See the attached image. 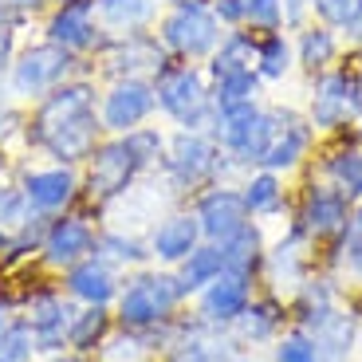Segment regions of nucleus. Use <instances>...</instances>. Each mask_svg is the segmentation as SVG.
Returning <instances> with one entry per match:
<instances>
[{"label":"nucleus","mask_w":362,"mask_h":362,"mask_svg":"<svg viewBox=\"0 0 362 362\" xmlns=\"http://www.w3.org/2000/svg\"><path fill=\"white\" fill-rule=\"evenodd\" d=\"M99 83L95 75H75L32 103L24 127V146L47 154L55 165H83L107 138L99 122Z\"/></svg>","instance_id":"nucleus-1"},{"label":"nucleus","mask_w":362,"mask_h":362,"mask_svg":"<svg viewBox=\"0 0 362 362\" xmlns=\"http://www.w3.org/2000/svg\"><path fill=\"white\" fill-rule=\"evenodd\" d=\"M165 154V130L158 127H138L127 134H107L95 154L83 162V193L79 201H87L95 213L110 209L115 201H122L138 181L150 170L162 165Z\"/></svg>","instance_id":"nucleus-2"},{"label":"nucleus","mask_w":362,"mask_h":362,"mask_svg":"<svg viewBox=\"0 0 362 362\" xmlns=\"http://www.w3.org/2000/svg\"><path fill=\"white\" fill-rule=\"evenodd\" d=\"M308 122L319 138L343 134L362 122V47H346L335 67L308 79Z\"/></svg>","instance_id":"nucleus-3"},{"label":"nucleus","mask_w":362,"mask_h":362,"mask_svg":"<svg viewBox=\"0 0 362 362\" xmlns=\"http://www.w3.org/2000/svg\"><path fill=\"white\" fill-rule=\"evenodd\" d=\"M158 170L177 197H193L205 185L228 181L236 173L209 130H173V134H165V154Z\"/></svg>","instance_id":"nucleus-4"},{"label":"nucleus","mask_w":362,"mask_h":362,"mask_svg":"<svg viewBox=\"0 0 362 362\" xmlns=\"http://www.w3.org/2000/svg\"><path fill=\"white\" fill-rule=\"evenodd\" d=\"M276 127H280V118H276L272 103H236V107H225L213 115L209 134L225 150V158L233 162L236 173H252L264 165Z\"/></svg>","instance_id":"nucleus-5"},{"label":"nucleus","mask_w":362,"mask_h":362,"mask_svg":"<svg viewBox=\"0 0 362 362\" xmlns=\"http://www.w3.org/2000/svg\"><path fill=\"white\" fill-rule=\"evenodd\" d=\"M185 296L177 288L173 268H138L130 272L127 288H118L115 323L127 331H158L181 311Z\"/></svg>","instance_id":"nucleus-6"},{"label":"nucleus","mask_w":362,"mask_h":362,"mask_svg":"<svg viewBox=\"0 0 362 362\" xmlns=\"http://www.w3.org/2000/svg\"><path fill=\"white\" fill-rule=\"evenodd\" d=\"M154 95L158 110L170 118L177 130H209L213 127V95H209V75L201 64H181L170 59L154 75Z\"/></svg>","instance_id":"nucleus-7"},{"label":"nucleus","mask_w":362,"mask_h":362,"mask_svg":"<svg viewBox=\"0 0 362 362\" xmlns=\"http://www.w3.org/2000/svg\"><path fill=\"white\" fill-rule=\"evenodd\" d=\"M162 47L170 52V59H181V64H205L209 55L217 52L221 36L228 28L217 20L213 4H181V8H170L158 16L154 24Z\"/></svg>","instance_id":"nucleus-8"},{"label":"nucleus","mask_w":362,"mask_h":362,"mask_svg":"<svg viewBox=\"0 0 362 362\" xmlns=\"http://www.w3.org/2000/svg\"><path fill=\"white\" fill-rule=\"evenodd\" d=\"M83 64H87V59L64 52V47L52 44V40H40V44H32V47H20L16 59H12V67H8L12 99L40 103L47 90H55L59 83L75 79V75H87Z\"/></svg>","instance_id":"nucleus-9"},{"label":"nucleus","mask_w":362,"mask_h":362,"mask_svg":"<svg viewBox=\"0 0 362 362\" xmlns=\"http://www.w3.org/2000/svg\"><path fill=\"white\" fill-rule=\"evenodd\" d=\"M351 205L354 201H346L327 181L303 173V185H299L296 205H291V225L308 236L315 248H323L346 233V225H351Z\"/></svg>","instance_id":"nucleus-10"},{"label":"nucleus","mask_w":362,"mask_h":362,"mask_svg":"<svg viewBox=\"0 0 362 362\" xmlns=\"http://www.w3.org/2000/svg\"><path fill=\"white\" fill-rule=\"evenodd\" d=\"M150 335L158 343L162 362H221L236 351L225 327H213L197 315H173Z\"/></svg>","instance_id":"nucleus-11"},{"label":"nucleus","mask_w":362,"mask_h":362,"mask_svg":"<svg viewBox=\"0 0 362 362\" xmlns=\"http://www.w3.org/2000/svg\"><path fill=\"white\" fill-rule=\"evenodd\" d=\"M170 64V52L162 47L158 32H127V36H107V44L95 55V71L103 79H154Z\"/></svg>","instance_id":"nucleus-12"},{"label":"nucleus","mask_w":362,"mask_h":362,"mask_svg":"<svg viewBox=\"0 0 362 362\" xmlns=\"http://www.w3.org/2000/svg\"><path fill=\"white\" fill-rule=\"evenodd\" d=\"M319 272V248L311 245L308 236L299 233L296 225H288V233L268 245V256H264V276L260 284L280 299H291L303 284Z\"/></svg>","instance_id":"nucleus-13"},{"label":"nucleus","mask_w":362,"mask_h":362,"mask_svg":"<svg viewBox=\"0 0 362 362\" xmlns=\"http://www.w3.org/2000/svg\"><path fill=\"white\" fill-rule=\"evenodd\" d=\"M44 40L59 44L64 52L79 55V59L99 55V47L107 44V32L99 24L95 0H55L44 20Z\"/></svg>","instance_id":"nucleus-14"},{"label":"nucleus","mask_w":362,"mask_h":362,"mask_svg":"<svg viewBox=\"0 0 362 362\" xmlns=\"http://www.w3.org/2000/svg\"><path fill=\"white\" fill-rule=\"evenodd\" d=\"M158 115L154 79H110L99 90V122L107 134H127Z\"/></svg>","instance_id":"nucleus-15"},{"label":"nucleus","mask_w":362,"mask_h":362,"mask_svg":"<svg viewBox=\"0 0 362 362\" xmlns=\"http://www.w3.org/2000/svg\"><path fill=\"white\" fill-rule=\"evenodd\" d=\"M272 107H276L280 127H276V138H272L260 170H272V173H280V177H291V173L308 170L311 154H315V146H319V134H315V127L308 122V115H299L296 107H280V103H272Z\"/></svg>","instance_id":"nucleus-16"},{"label":"nucleus","mask_w":362,"mask_h":362,"mask_svg":"<svg viewBox=\"0 0 362 362\" xmlns=\"http://www.w3.org/2000/svg\"><path fill=\"white\" fill-rule=\"evenodd\" d=\"M16 185L24 189L32 213H40V217H59V213H67L79 201L83 173H79V165H40V170L24 165Z\"/></svg>","instance_id":"nucleus-17"},{"label":"nucleus","mask_w":362,"mask_h":362,"mask_svg":"<svg viewBox=\"0 0 362 362\" xmlns=\"http://www.w3.org/2000/svg\"><path fill=\"white\" fill-rule=\"evenodd\" d=\"M189 209L201 225V240H213V245L228 240L233 233H240V228L252 221L248 217V205H245V193H240V185H233V181L205 185L201 193H193Z\"/></svg>","instance_id":"nucleus-18"},{"label":"nucleus","mask_w":362,"mask_h":362,"mask_svg":"<svg viewBox=\"0 0 362 362\" xmlns=\"http://www.w3.org/2000/svg\"><path fill=\"white\" fill-rule=\"evenodd\" d=\"M75 299L67 291H55V288H40V291H28L20 299V319L32 327L36 335L40 354H52V351H64L67 346V327L75 319Z\"/></svg>","instance_id":"nucleus-19"},{"label":"nucleus","mask_w":362,"mask_h":362,"mask_svg":"<svg viewBox=\"0 0 362 362\" xmlns=\"http://www.w3.org/2000/svg\"><path fill=\"white\" fill-rule=\"evenodd\" d=\"M288 327H291L288 299L264 291V296H252V303L228 323V339H233L236 351H256V346H272Z\"/></svg>","instance_id":"nucleus-20"},{"label":"nucleus","mask_w":362,"mask_h":362,"mask_svg":"<svg viewBox=\"0 0 362 362\" xmlns=\"http://www.w3.org/2000/svg\"><path fill=\"white\" fill-rule=\"evenodd\" d=\"M95 236H99V228L90 225L87 213H71V209H67V213L47 221L44 245H40V260L52 272H67L71 264H79L83 256L95 252Z\"/></svg>","instance_id":"nucleus-21"},{"label":"nucleus","mask_w":362,"mask_h":362,"mask_svg":"<svg viewBox=\"0 0 362 362\" xmlns=\"http://www.w3.org/2000/svg\"><path fill=\"white\" fill-rule=\"evenodd\" d=\"M252 296H256V280H248V276H240V272H228L225 268L217 280L205 284V288L193 296V299H197V303H193V315L228 331V323H233V319L252 303Z\"/></svg>","instance_id":"nucleus-22"},{"label":"nucleus","mask_w":362,"mask_h":362,"mask_svg":"<svg viewBox=\"0 0 362 362\" xmlns=\"http://www.w3.org/2000/svg\"><path fill=\"white\" fill-rule=\"evenodd\" d=\"M362 303L354 291H346V299L339 303L319 327H311L308 335L319 351V362H351V354L358 351V323H362ZM303 331V327H299Z\"/></svg>","instance_id":"nucleus-23"},{"label":"nucleus","mask_w":362,"mask_h":362,"mask_svg":"<svg viewBox=\"0 0 362 362\" xmlns=\"http://www.w3.org/2000/svg\"><path fill=\"white\" fill-rule=\"evenodd\" d=\"M118 288H122L118 284V268H110L95 252L83 256L79 264H71L64 272V291L75 303H83V308H110L118 299Z\"/></svg>","instance_id":"nucleus-24"},{"label":"nucleus","mask_w":362,"mask_h":362,"mask_svg":"<svg viewBox=\"0 0 362 362\" xmlns=\"http://www.w3.org/2000/svg\"><path fill=\"white\" fill-rule=\"evenodd\" d=\"M146 245H150V256H154L158 264L177 268V264L201 245V225H197V217H193V209H170V213L154 225V233H150Z\"/></svg>","instance_id":"nucleus-25"},{"label":"nucleus","mask_w":362,"mask_h":362,"mask_svg":"<svg viewBox=\"0 0 362 362\" xmlns=\"http://www.w3.org/2000/svg\"><path fill=\"white\" fill-rule=\"evenodd\" d=\"M291 44H296V67L308 75V79L319 71H327V67H335L346 55V40L339 36L335 28L319 24V20L299 28L296 36H291Z\"/></svg>","instance_id":"nucleus-26"},{"label":"nucleus","mask_w":362,"mask_h":362,"mask_svg":"<svg viewBox=\"0 0 362 362\" xmlns=\"http://www.w3.org/2000/svg\"><path fill=\"white\" fill-rule=\"evenodd\" d=\"M209 4L225 28H248L256 36L284 28V0H209Z\"/></svg>","instance_id":"nucleus-27"},{"label":"nucleus","mask_w":362,"mask_h":362,"mask_svg":"<svg viewBox=\"0 0 362 362\" xmlns=\"http://www.w3.org/2000/svg\"><path fill=\"white\" fill-rule=\"evenodd\" d=\"M99 24L107 36H127V32H154L162 16V0H95Z\"/></svg>","instance_id":"nucleus-28"},{"label":"nucleus","mask_w":362,"mask_h":362,"mask_svg":"<svg viewBox=\"0 0 362 362\" xmlns=\"http://www.w3.org/2000/svg\"><path fill=\"white\" fill-rule=\"evenodd\" d=\"M252 59H256V32L228 28L225 36H221L217 52L209 55L201 67H205L209 83H213V79H228V75H240V71H256Z\"/></svg>","instance_id":"nucleus-29"},{"label":"nucleus","mask_w":362,"mask_h":362,"mask_svg":"<svg viewBox=\"0 0 362 362\" xmlns=\"http://www.w3.org/2000/svg\"><path fill=\"white\" fill-rule=\"evenodd\" d=\"M240 193H245V205H248V217L252 221H268V217H280L288 209V177L272 170H252L245 173L240 181Z\"/></svg>","instance_id":"nucleus-30"},{"label":"nucleus","mask_w":362,"mask_h":362,"mask_svg":"<svg viewBox=\"0 0 362 362\" xmlns=\"http://www.w3.org/2000/svg\"><path fill=\"white\" fill-rule=\"evenodd\" d=\"M221 252H225V268L240 272L248 280L260 284L264 276V256H268V240H264L260 221H248L240 233H233L228 240H221Z\"/></svg>","instance_id":"nucleus-31"},{"label":"nucleus","mask_w":362,"mask_h":362,"mask_svg":"<svg viewBox=\"0 0 362 362\" xmlns=\"http://www.w3.org/2000/svg\"><path fill=\"white\" fill-rule=\"evenodd\" d=\"M260 83H284L296 71V44H291V32H260L256 36V59H252Z\"/></svg>","instance_id":"nucleus-32"},{"label":"nucleus","mask_w":362,"mask_h":362,"mask_svg":"<svg viewBox=\"0 0 362 362\" xmlns=\"http://www.w3.org/2000/svg\"><path fill=\"white\" fill-rule=\"evenodd\" d=\"M225 272V252H221V245H213V240H201L197 248H193L185 260L173 268V276H177V288L185 299H193L205 284H213Z\"/></svg>","instance_id":"nucleus-33"},{"label":"nucleus","mask_w":362,"mask_h":362,"mask_svg":"<svg viewBox=\"0 0 362 362\" xmlns=\"http://www.w3.org/2000/svg\"><path fill=\"white\" fill-rule=\"evenodd\" d=\"M95 362H162L158 343L150 331H127V327H115L107 339L95 351Z\"/></svg>","instance_id":"nucleus-34"},{"label":"nucleus","mask_w":362,"mask_h":362,"mask_svg":"<svg viewBox=\"0 0 362 362\" xmlns=\"http://www.w3.org/2000/svg\"><path fill=\"white\" fill-rule=\"evenodd\" d=\"M95 256L107 260L110 268H127V272H138V268H146V264L154 260L146 240L118 233V228H103V233L95 236Z\"/></svg>","instance_id":"nucleus-35"},{"label":"nucleus","mask_w":362,"mask_h":362,"mask_svg":"<svg viewBox=\"0 0 362 362\" xmlns=\"http://www.w3.org/2000/svg\"><path fill=\"white\" fill-rule=\"evenodd\" d=\"M311 20L335 28L346 47H362V0H308Z\"/></svg>","instance_id":"nucleus-36"},{"label":"nucleus","mask_w":362,"mask_h":362,"mask_svg":"<svg viewBox=\"0 0 362 362\" xmlns=\"http://www.w3.org/2000/svg\"><path fill=\"white\" fill-rule=\"evenodd\" d=\"M115 315H110L107 308H83L75 311L71 327H67V351L75 354H95L99 351V343L115 331Z\"/></svg>","instance_id":"nucleus-37"},{"label":"nucleus","mask_w":362,"mask_h":362,"mask_svg":"<svg viewBox=\"0 0 362 362\" xmlns=\"http://www.w3.org/2000/svg\"><path fill=\"white\" fill-rule=\"evenodd\" d=\"M209 95H213V107L225 110V107H236V103H260L264 83L256 71H240V75H228V79H213Z\"/></svg>","instance_id":"nucleus-38"},{"label":"nucleus","mask_w":362,"mask_h":362,"mask_svg":"<svg viewBox=\"0 0 362 362\" xmlns=\"http://www.w3.org/2000/svg\"><path fill=\"white\" fill-rule=\"evenodd\" d=\"M36 354H40L36 335L20 315L0 327V362H32Z\"/></svg>","instance_id":"nucleus-39"},{"label":"nucleus","mask_w":362,"mask_h":362,"mask_svg":"<svg viewBox=\"0 0 362 362\" xmlns=\"http://www.w3.org/2000/svg\"><path fill=\"white\" fill-rule=\"evenodd\" d=\"M272 362H319V351H315L308 331H299V327L291 323L288 331L272 343Z\"/></svg>","instance_id":"nucleus-40"},{"label":"nucleus","mask_w":362,"mask_h":362,"mask_svg":"<svg viewBox=\"0 0 362 362\" xmlns=\"http://www.w3.org/2000/svg\"><path fill=\"white\" fill-rule=\"evenodd\" d=\"M28 24V16L24 12H16V8H8L4 0H0V75H8V67H12V59H16V40H20V28Z\"/></svg>","instance_id":"nucleus-41"},{"label":"nucleus","mask_w":362,"mask_h":362,"mask_svg":"<svg viewBox=\"0 0 362 362\" xmlns=\"http://www.w3.org/2000/svg\"><path fill=\"white\" fill-rule=\"evenodd\" d=\"M28 217H32V209H28L24 189L12 185V181H0V228L4 233H16Z\"/></svg>","instance_id":"nucleus-42"},{"label":"nucleus","mask_w":362,"mask_h":362,"mask_svg":"<svg viewBox=\"0 0 362 362\" xmlns=\"http://www.w3.org/2000/svg\"><path fill=\"white\" fill-rule=\"evenodd\" d=\"M303 24H311V4L308 0H284V28L299 32Z\"/></svg>","instance_id":"nucleus-43"},{"label":"nucleus","mask_w":362,"mask_h":362,"mask_svg":"<svg viewBox=\"0 0 362 362\" xmlns=\"http://www.w3.org/2000/svg\"><path fill=\"white\" fill-rule=\"evenodd\" d=\"M8 8H16V12H24V16H32V12H44L52 0H4Z\"/></svg>","instance_id":"nucleus-44"},{"label":"nucleus","mask_w":362,"mask_h":362,"mask_svg":"<svg viewBox=\"0 0 362 362\" xmlns=\"http://www.w3.org/2000/svg\"><path fill=\"white\" fill-rule=\"evenodd\" d=\"M44 362H87V354H75V351H52V354H44Z\"/></svg>","instance_id":"nucleus-45"},{"label":"nucleus","mask_w":362,"mask_h":362,"mask_svg":"<svg viewBox=\"0 0 362 362\" xmlns=\"http://www.w3.org/2000/svg\"><path fill=\"white\" fill-rule=\"evenodd\" d=\"M346 233L362 236V201H354V205H351V225H346Z\"/></svg>","instance_id":"nucleus-46"},{"label":"nucleus","mask_w":362,"mask_h":362,"mask_svg":"<svg viewBox=\"0 0 362 362\" xmlns=\"http://www.w3.org/2000/svg\"><path fill=\"white\" fill-rule=\"evenodd\" d=\"M12 103H16V99H12V87H8V75H0V110H4V107H12Z\"/></svg>","instance_id":"nucleus-47"},{"label":"nucleus","mask_w":362,"mask_h":362,"mask_svg":"<svg viewBox=\"0 0 362 362\" xmlns=\"http://www.w3.org/2000/svg\"><path fill=\"white\" fill-rule=\"evenodd\" d=\"M221 362H256V354L252 351H233L228 358H221Z\"/></svg>","instance_id":"nucleus-48"},{"label":"nucleus","mask_w":362,"mask_h":362,"mask_svg":"<svg viewBox=\"0 0 362 362\" xmlns=\"http://www.w3.org/2000/svg\"><path fill=\"white\" fill-rule=\"evenodd\" d=\"M170 8H181V4H209V0H165Z\"/></svg>","instance_id":"nucleus-49"},{"label":"nucleus","mask_w":362,"mask_h":362,"mask_svg":"<svg viewBox=\"0 0 362 362\" xmlns=\"http://www.w3.org/2000/svg\"><path fill=\"white\" fill-rule=\"evenodd\" d=\"M8 240H12V233H4V228H0V256L8 252Z\"/></svg>","instance_id":"nucleus-50"},{"label":"nucleus","mask_w":362,"mask_h":362,"mask_svg":"<svg viewBox=\"0 0 362 362\" xmlns=\"http://www.w3.org/2000/svg\"><path fill=\"white\" fill-rule=\"evenodd\" d=\"M4 173H8V158H4V150H0V181H4Z\"/></svg>","instance_id":"nucleus-51"},{"label":"nucleus","mask_w":362,"mask_h":362,"mask_svg":"<svg viewBox=\"0 0 362 362\" xmlns=\"http://www.w3.org/2000/svg\"><path fill=\"white\" fill-rule=\"evenodd\" d=\"M8 319H12V315H8V311H4V308H0V327L8 323Z\"/></svg>","instance_id":"nucleus-52"},{"label":"nucleus","mask_w":362,"mask_h":362,"mask_svg":"<svg viewBox=\"0 0 362 362\" xmlns=\"http://www.w3.org/2000/svg\"><path fill=\"white\" fill-rule=\"evenodd\" d=\"M358 354H362V323H358Z\"/></svg>","instance_id":"nucleus-53"}]
</instances>
